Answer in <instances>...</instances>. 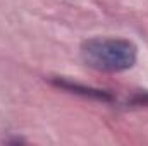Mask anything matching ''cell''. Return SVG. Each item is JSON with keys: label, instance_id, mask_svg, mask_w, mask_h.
<instances>
[{"label": "cell", "instance_id": "1", "mask_svg": "<svg viewBox=\"0 0 148 146\" xmlns=\"http://www.w3.org/2000/svg\"><path fill=\"white\" fill-rule=\"evenodd\" d=\"M81 60L98 72H124L134 67L138 48L131 40L114 36H95L84 40L79 48Z\"/></svg>", "mask_w": 148, "mask_h": 146}, {"label": "cell", "instance_id": "2", "mask_svg": "<svg viewBox=\"0 0 148 146\" xmlns=\"http://www.w3.org/2000/svg\"><path fill=\"white\" fill-rule=\"evenodd\" d=\"M52 83L66 91H71L76 95H81V96H86V98H95V100H102V102H112L114 96H112L109 91L105 89H98V88H91V86H84V84H79V83H73L69 79H64V77H53Z\"/></svg>", "mask_w": 148, "mask_h": 146}]
</instances>
